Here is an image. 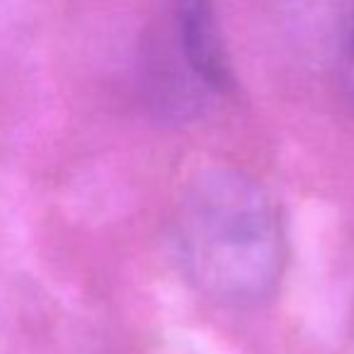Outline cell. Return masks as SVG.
<instances>
[{"mask_svg": "<svg viewBox=\"0 0 354 354\" xmlns=\"http://www.w3.org/2000/svg\"><path fill=\"white\" fill-rule=\"evenodd\" d=\"M172 236L187 281L226 308L267 301L284 274L279 209L257 180L236 167H209L185 187Z\"/></svg>", "mask_w": 354, "mask_h": 354, "instance_id": "6da1fadb", "label": "cell"}, {"mask_svg": "<svg viewBox=\"0 0 354 354\" xmlns=\"http://www.w3.org/2000/svg\"><path fill=\"white\" fill-rule=\"evenodd\" d=\"M339 80H342L344 97H347L349 107L354 112V10L349 15L342 44H339Z\"/></svg>", "mask_w": 354, "mask_h": 354, "instance_id": "3957f363", "label": "cell"}, {"mask_svg": "<svg viewBox=\"0 0 354 354\" xmlns=\"http://www.w3.org/2000/svg\"><path fill=\"white\" fill-rule=\"evenodd\" d=\"M143 73L160 83L221 95L233 75L212 0H158Z\"/></svg>", "mask_w": 354, "mask_h": 354, "instance_id": "7a4b0ae2", "label": "cell"}]
</instances>
